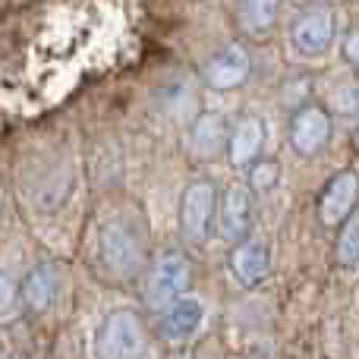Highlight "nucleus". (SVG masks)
Segmentation results:
<instances>
[{"label":"nucleus","instance_id":"obj_1","mask_svg":"<svg viewBox=\"0 0 359 359\" xmlns=\"http://www.w3.org/2000/svg\"><path fill=\"white\" fill-rule=\"evenodd\" d=\"M95 353L101 359H139L145 353V337L133 309H117L101 322L95 334Z\"/></svg>","mask_w":359,"mask_h":359},{"label":"nucleus","instance_id":"obj_2","mask_svg":"<svg viewBox=\"0 0 359 359\" xmlns=\"http://www.w3.org/2000/svg\"><path fill=\"white\" fill-rule=\"evenodd\" d=\"M98 252L101 262L120 278H130L142 265V246H139L136 233L126 227L123 221H104L98 230Z\"/></svg>","mask_w":359,"mask_h":359},{"label":"nucleus","instance_id":"obj_3","mask_svg":"<svg viewBox=\"0 0 359 359\" xmlns=\"http://www.w3.org/2000/svg\"><path fill=\"white\" fill-rule=\"evenodd\" d=\"M334 35H337V19L328 6H309L290 25V44L303 57L328 54V48L334 44Z\"/></svg>","mask_w":359,"mask_h":359},{"label":"nucleus","instance_id":"obj_4","mask_svg":"<svg viewBox=\"0 0 359 359\" xmlns=\"http://www.w3.org/2000/svg\"><path fill=\"white\" fill-rule=\"evenodd\" d=\"M217 208V192L208 180H192L180 198V230L189 243H202L211 230Z\"/></svg>","mask_w":359,"mask_h":359},{"label":"nucleus","instance_id":"obj_5","mask_svg":"<svg viewBox=\"0 0 359 359\" xmlns=\"http://www.w3.org/2000/svg\"><path fill=\"white\" fill-rule=\"evenodd\" d=\"M189 287V262L183 252H161L149 271V303L155 309L174 306Z\"/></svg>","mask_w":359,"mask_h":359},{"label":"nucleus","instance_id":"obj_6","mask_svg":"<svg viewBox=\"0 0 359 359\" xmlns=\"http://www.w3.org/2000/svg\"><path fill=\"white\" fill-rule=\"evenodd\" d=\"M252 73V60L249 54L240 48V44H224L221 50L205 60L202 67V79L208 88H217V92H230V88H240L243 82Z\"/></svg>","mask_w":359,"mask_h":359},{"label":"nucleus","instance_id":"obj_7","mask_svg":"<svg viewBox=\"0 0 359 359\" xmlns=\"http://www.w3.org/2000/svg\"><path fill=\"white\" fill-rule=\"evenodd\" d=\"M331 139V114L322 104H303L290 120V145L297 155L312 158Z\"/></svg>","mask_w":359,"mask_h":359},{"label":"nucleus","instance_id":"obj_8","mask_svg":"<svg viewBox=\"0 0 359 359\" xmlns=\"http://www.w3.org/2000/svg\"><path fill=\"white\" fill-rule=\"evenodd\" d=\"M359 202V177L353 170H341L325 183L322 196H318V217L325 227H341L350 215L356 211Z\"/></svg>","mask_w":359,"mask_h":359},{"label":"nucleus","instance_id":"obj_9","mask_svg":"<svg viewBox=\"0 0 359 359\" xmlns=\"http://www.w3.org/2000/svg\"><path fill=\"white\" fill-rule=\"evenodd\" d=\"M230 142V130H227V120L215 111H205L196 117L189 130V139H186V149L196 161H211L221 149H227Z\"/></svg>","mask_w":359,"mask_h":359},{"label":"nucleus","instance_id":"obj_10","mask_svg":"<svg viewBox=\"0 0 359 359\" xmlns=\"http://www.w3.org/2000/svg\"><path fill=\"white\" fill-rule=\"evenodd\" d=\"M265 145V123L255 114H246L240 123L230 130L227 142V158L233 168H252L259 161V151Z\"/></svg>","mask_w":359,"mask_h":359},{"label":"nucleus","instance_id":"obj_11","mask_svg":"<svg viewBox=\"0 0 359 359\" xmlns=\"http://www.w3.org/2000/svg\"><path fill=\"white\" fill-rule=\"evenodd\" d=\"M249 217H252L249 186H243V183L227 186V192L221 196V211H217L221 233L227 236V240H243V233L249 230Z\"/></svg>","mask_w":359,"mask_h":359},{"label":"nucleus","instance_id":"obj_12","mask_svg":"<svg viewBox=\"0 0 359 359\" xmlns=\"http://www.w3.org/2000/svg\"><path fill=\"white\" fill-rule=\"evenodd\" d=\"M205 318V306L196 297H180L174 306H168L158 322V334L168 337V341H186L198 331Z\"/></svg>","mask_w":359,"mask_h":359},{"label":"nucleus","instance_id":"obj_13","mask_svg":"<svg viewBox=\"0 0 359 359\" xmlns=\"http://www.w3.org/2000/svg\"><path fill=\"white\" fill-rule=\"evenodd\" d=\"M280 16V0H240L236 4V29L252 41H265Z\"/></svg>","mask_w":359,"mask_h":359},{"label":"nucleus","instance_id":"obj_14","mask_svg":"<svg viewBox=\"0 0 359 359\" xmlns=\"http://www.w3.org/2000/svg\"><path fill=\"white\" fill-rule=\"evenodd\" d=\"M268 268H271V259H268L265 243L259 240H240V246L230 252V271L243 287L259 284L268 274Z\"/></svg>","mask_w":359,"mask_h":359},{"label":"nucleus","instance_id":"obj_15","mask_svg":"<svg viewBox=\"0 0 359 359\" xmlns=\"http://www.w3.org/2000/svg\"><path fill=\"white\" fill-rule=\"evenodd\" d=\"M54 293H57L54 268H50V265H38V268H32V271L25 274L19 297H22V303H25V309H29V312H44L50 303H54Z\"/></svg>","mask_w":359,"mask_h":359},{"label":"nucleus","instance_id":"obj_16","mask_svg":"<svg viewBox=\"0 0 359 359\" xmlns=\"http://www.w3.org/2000/svg\"><path fill=\"white\" fill-rule=\"evenodd\" d=\"M337 262H341L344 268H353L359 262V215H353L344 221L341 227V236H337Z\"/></svg>","mask_w":359,"mask_h":359},{"label":"nucleus","instance_id":"obj_17","mask_svg":"<svg viewBox=\"0 0 359 359\" xmlns=\"http://www.w3.org/2000/svg\"><path fill=\"white\" fill-rule=\"evenodd\" d=\"M278 177H280L278 161H255L252 170H249V186H252L255 192H268L278 183Z\"/></svg>","mask_w":359,"mask_h":359},{"label":"nucleus","instance_id":"obj_18","mask_svg":"<svg viewBox=\"0 0 359 359\" xmlns=\"http://www.w3.org/2000/svg\"><path fill=\"white\" fill-rule=\"evenodd\" d=\"M344 60L359 73V22L350 25L347 35H344Z\"/></svg>","mask_w":359,"mask_h":359},{"label":"nucleus","instance_id":"obj_19","mask_svg":"<svg viewBox=\"0 0 359 359\" xmlns=\"http://www.w3.org/2000/svg\"><path fill=\"white\" fill-rule=\"evenodd\" d=\"M13 303H16V287L6 274H0V316H6L13 309Z\"/></svg>","mask_w":359,"mask_h":359},{"label":"nucleus","instance_id":"obj_20","mask_svg":"<svg viewBox=\"0 0 359 359\" xmlns=\"http://www.w3.org/2000/svg\"><path fill=\"white\" fill-rule=\"evenodd\" d=\"M353 142H356V149H359V123H356V133H353Z\"/></svg>","mask_w":359,"mask_h":359},{"label":"nucleus","instance_id":"obj_21","mask_svg":"<svg viewBox=\"0 0 359 359\" xmlns=\"http://www.w3.org/2000/svg\"><path fill=\"white\" fill-rule=\"evenodd\" d=\"M0 359H4V356H0Z\"/></svg>","mask_w":359,"mask_h":359}]
</instances>
